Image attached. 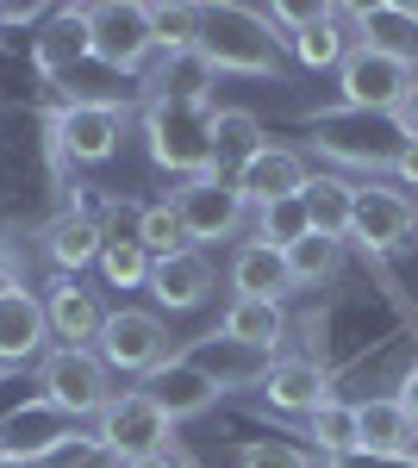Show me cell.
Returning <instances> with one entry per match:
<instances>
[{"label": "cell", "mask_w": 418, "mask_h": 468, "mask_svg": "<svg viewBox=\"0 0 418 468\" xmlns=\"http://www.w3.org/2000/svg\"><path fill=\"white\" fill-rule=\"evenodd\" d=\"M200 57L212 75H281L287 69V44L256 6H200Z\"/></svg>", "instance_id": "obj_1"}, {"label": "cell", "mask_w": 418, "mask_h": 468, "mask_svg": "<svg viewBox=\"0 0 418 468\" xmlns=\"http://www.w3.org/2000/svg\"><path fill=\"white\" fill-rule=\"evenodd\" d=\"M406 144L400 119L393 112H349V107H331L313 119V150H325L331 163L344 169H369V176H387L393 156Z\"/></svg>", "instance_id": "obj_2"}, {"label": "cell", "mask_w": 418, "mask_h": 468, "mask_svg": "<svg viewBox=\"0 0 418 468\" xmlns=\"http://www.w3.org/2000/svg\"><path fill=\"white\" fill-rule=\"evenodd\" d=\"M38 399L57 406L63 419H101L106 399H113V368L101 362V350H81V344H50L38 362Z\"/></svg>", "instance_id": "obj_3"}, {"label": "cell", "mask_w": 418, "mask_h": 468, "mask_svg": "<svg viewBox=\"0 0 418 468\" xmlns=\"http://www.w3.org/2000/svg\"><path fill=\"white\" fill-rule=\"evenodd\" d=\"M144 144L150 163L169 176H207L212 169V107H175V101H150L144 107Z\"/></svg>", "instance_id": "obj_4"}, {"label": "cell", "mask_w": 418, "mask_h": 468, "mask_svg": "<svg viewBox=\"0 0 418 468\" xmlns=\"http://www.w3.org/2000/svg\"><path fill=\"white\" fill-rule=\"evenodd\" d=\"M169 200H175V213H181V225H188V244H194V250L238 238V231H244V218H250V200L238 194V181L219 176V169L188 176Z\"/></svg>", "instance_id": "obj_5"}, {"label": "cell", "mask_w": 418, "mask_h": 468, "mask_svg": "<svg viewBox=\"0 0 418 468\" xmlns=\"http://www.w3.org/2000/svg\"><path fill=\"white\" fill-rule=\"evenodd\" d=\"M94 350H101V362L113 368V375H138V381L175 356L169 324H163L156 306H113L106 324H101V337H94Z\"/></svg>", "instance_id": "obj_6"}, {"label": "cell", "mask_w": 418, "mask_h": 468, "mask_svg": "<svg viewBox=\"0 0 418 468\" xmlns=\"http://www.w3.org/2000/svg\"><path fill=\"white\" fill-rule=\"evenodd\" d=\"M88 37H94V63L113 75H144V63L156 57L150 6H138V0H101V6H88Z\"/></svg>", "instance_id": "obj_7"}, {"label": "cell", "mask_w": 418, "mask_h": 468, "mask_svg": "<svg viewBox=\"0 0 418 468\" xmlns=\"http://www.w3.org/2000/svg\"><path fill=\"white\" fill-rule=\"evenodd\" d=\"M418 231V200L406 187L387 181H356V218H349V244L369 256H393L406 250Z\"/></svg>", "instance_id": "obj_8"}, {"label": "cell", "mask_w": 418, "mask_h": 468, "mask_svg": "<svg viewBox=\"0 0 418 468\" xmlns=\"http://www.w3.org/2000/svg\"><path fill=\"white\" fill-rule=\"evenodd\" d=\"M418 81V63H400V57H381L369 44H349L344 69H338V107L349 112H400L406 88Z\"/></svg>", "instance_id": "obj_9"}, {"label": "cell", "mask_w": 418, "mask_h": 468, "mask_svg": "<svg viewBox=\"0 0 418 468\" xmlns=\"http://www.w3.org/2000/svg\"><path fill=\"white\" fill-rule=\"evenodd\" d=\"M94 437H101L106 450H119V463H132V456H156V450H169L175 425L163 419V406L144 394V388H125V394L106 399V412L94 419Z\"/></svg>", "instance_id": "obj_10"}, {"label": "cell", "mask_w": 418, "mask_h": 468, "mask_svg": "<svg viewBox=\"0 0 418 468\" xmlns=\"http://www.w3.org/2000/svg\"><path fill=\"white\" fill-rule=\"evenodd\" d=\"M70 443H75V425L57 412V406H44V399H32V406H19V412L0 419V463L44 468L50 456H63Z\"/></svg>", "instance_id": "obj_11"}, {"label": "cell", "mask_w": 418, "mask_h": 468, "mask_svg": "<svg viewBox=\"0 0 418 468\" xmlns=\"http://www.w3.org/2000/svg\"><path fill=\"white\" fill-rule=\"evenodd\" d=\"M138 388L156 399V406H163V419H169V425H181V419H200V412H212V406H219V381H212V375H207L194 356H181V350H175L163 368H150Z\"/></svg>", "instance_id": "obj_12"}, {"label": "cell", "mask_w": 418, "mask_h": 468, "mask_svg": "<svg viewBox=\"0 0 418 468\" xmlns=\"http://www.w3.org/2000/svg\"><path fill=\"white\" fill-rule=\"evenodd\" d=\"M150 300H156V313H194V306H207L212 288H219V269H212L207 250H175L163 262H150Z\"/></svg>", "instance_id": "obj_13"}, {"label": "cell", "mask_w": 418, "mask_h": 468, "mask_svg": "<svg viewBox=\"0 0 418 468\" xmlns=\"http://www.w3.org/2000/svg\"><path fill=\"white\" fill-rule=\"evenodd\" d=\"M44 350H50L44 293H32V288H0V368L44 362Z\"/></svg>", "instance_id": "obj_14"}, {"label": "cell", "mask_w": 418, "mask_h": 468, "mask_svg": "<svg viewBox=\"0 0 418 468\" xmlns=\"http://www.w3.org/2000/svg\"><path fill=\"white\" fill-rule=\"evenodd\" d=\"M106 306L101 288H81L75 275H57L50 288H44V319H50V344H81V350H94V337H101L106 324Z\"/></svg>", "instance_id": "obj_15"}, {"label": "cell", "mask_w": 418, "mask_h": 468, "mask_svg": "<svg viewBox=\"0 0 418 468\" xmlns=\"http://www.w3.org/2000/svg\"><path fill=\"white\" fill-rule=\"evenodd\" d=\"M119 144H125V112L113 107H63L57 112V150L70 156V163H113L119 156Z\"/></svg>", "instance_id": "obj_16"}, {"label": "cell", "mask_w": 418, "mask_h": 468, "mask_svg": "<svg viewBox=\"0 0 418 468\" xmlns=\"http://www.w3.org/2000/svg\"><path fill=\"white\" fill-rule=\"evenodd\" d=\"M231 181H238V194L250 200V213H256V207L294 200V194H300V187L313 181V169H306V156H300L294 144H263V150H256V156H250V163H244V169H238Z\"/></svg>", "instance_id": "obj_17"}, {"label": "cell", "mask_w": 418, "mask_h": 468, "mask_svg": "<svg viewBox=\"0 0 418 468\" xmlns=\"http://www.w3.org/2000/svg\"><path fill=\"white\" fill-rule=\"evenodd\" d=\"M32 57L50 81H63V75H75L81 63H94L88 6H57V13H44V26H38V37H32Z\"/></svg>", "instance_id": "obj_18"}, {"label": "cell", "mask_w": 418, "mask_h": 468, "mask_svg": "<svg viewBox=\"0 0 418 468\" xmlns=\"http://www.w3.org/2000/svg\"><path fill=\"white\" fill-rule=\"evenodd\" d=\"M263 399L275 406L281 419H306L331 399V368L325 356H275L269 381H263Z\"/></svg>", "instance_id": "obj_19"}, {"label": "cell", "mask_w": 418, "mask_h": 468, "mask_svg": "<svg viewBox=\"0 0 418 468\" xmlns=\"http://www.w3.org/2000/svg\"><path fill=\"white\" fill-rule=\"evenodd\" d=\"M344 26L356 44H369L381 57H400V63H418V6H393V0L344 6Z\"/></svg>", "instance_id": "obj_20"}, {"label": "cell", "mask_w": 418, "mask_h": 468, "mask_svg": "<svg viewBox=\"0 0 418 468\" xmlns=\"http://www.w3.org/2000/svg\"><path fill=\"white\" fill-rule=\"evenodd\" d=\"M181 356L200 362L212 381H219V394H231V388H263V381H269V368H275V356H269V350H250V344H238V337H225V331L194 337Z\"/></svg>", "instance_id": "obj_21"}, {"label": "cell", "mask_w": 418, "mask_h": 468, "mask_svg": "<svg viewBox=\"0 0 418 468\" xmlns=\"http://www.w3.org/2000/svg\"><path fill=\"white\" fill-rule=\"evenodd\" d=\"M349 26H344V6H318L313 19L300 26V32L287 37V63H300V69H344V57H349Z\"/></svg>", "instance_id": "obj_22"}, {"label": "cell", "mask_w": 418, "mask_h": 468, "mask_svg": "<svg viewBox=\"0 0 418 468\" xmlns=\"http://www.w3.org/2000/svg\"><path fill=\"white\" fill-rule=\"evenodd\" d=\"M225 282L238 300H287L294 293V275H287V256L269 250V244H238L231 250V269H225Z\"/></svg>", "instance_id": "obj_23"}, {"label": "cell", "mask_w": 418, "mask_h": 468, "mask_svg": "<svg viewBox=\"0 0 418 468\" xmlns=\"http://www.w3.org/2000/svg\"><path fill=\"white\" fill-rule=\"evenodd\" d=\"M144 88H150V101H175V107H212V88H219V75L200 50H181V57H163L156 69L144 75Z\"/></svg>", "instance_id": "obj_24"}, {"label": "cell", "mask_w": 418, "mask_h": 468, "mask_svg": "<svg viewBox=\"0 0 418 468\" xmlns=\"http://www.w3.org/2000/svg\"><path fill=\"white\" fill-rule=\"evenodd\" d=\"M300 200H306V218H313L318 238H338V244H349V218H356V181L338 176V169H318V176L300 187Z\"/></svg>", "instance_id": "obj_25"}, {"label": "cell", "mask_w": 418, "mask_h": 468, "mask_svg": "<svg viewBox=\"0 0 418 468\" xmlns=\"http://www.w3.org/2000/svg\"><path fill=\"white\" fill-rule=\"evenodd\" d=\"M287 324H294L287 319V300H238V293H231L219 331L238 337V344H250V350H269V356H275L281 344H287Z\"/></svg>", "instance_id": "obj_26"}, {"label": "cell", "mask_w": 418, "mask_h": 468, "mask_svg": "<svg viewBox=\"0 0 418 468\" xmlns=\"http://www.w3.org/2000/svg\"><path fill=\"white\" fill-rule=\"evenodd\" d=\"M263 144H269V132L250 107H212V169L219 176H238Z\"/></svg>", "instance_id": "obj_27"}, {"label": "cell", "mask_w": 418, "mask_h": 468, "mask_svg": "<svg viewBox=\"0 0 418 468\" xmlns=\"http://www.w3.org/2000/svg\"><path fill=\"white\" fill-rule=\"evenodd\" d=\"M101 250H106V225H94V218H81V213L57 218L44 231V256H50L57 275H81L88 262H101Z\"/></svg>", "instance_id": "obj_28"}, {"label": "cell", "mask_w": 418, "mask_h": 468, "mask_svg": "<svg viewBox=\"0 0 418 468\" xmlns=\"http://www.w3.org/2000/svg\"><path fill=\"white\" fill-rule=\"evenodd\" d=\"M300 425H306L300 437L313 443L325 463H362V456H356V406H349V399L331 394L325 406H318V412H306Z\"/></svg>", "instance_id": "obj_29"}, {"label": "cell", "mask_w": 418, "mask_h": 468, "mask_svg": "<svg viewBox=\"0 0 418 468\" xmlns=\"http://www.w3.org/2000/svg\"><path fill=\"white\" fill-rule=\"evenodd\" d=\"M344 250L349 244H338V238H318V231H306L287 256V275H294V293L300 288H331L338 275H344Z\"/></svg>", "instance_id": "obj_30"}, {"label": "cell", "mask_w": 418, "mask_h": 468, "mask_svg": "<svg viewBox=\"0 0 418 468\" xmlns=\"http://www.w3.org/2000/svg\"><path fill=\"white\" fill-rule=\"evenodd\" d=\"M306 231H313V218H306V200L300 194L294 200H275V207H256V244H269V250H294Z\"/></svg>", "instance_id": "obj_31"}, {"label": "cell", "mask_w": 418, "mask_h": 468, "mask_svg": "<svg viewBox=\"0 0 418 468\" xmlns=\"http://www.w3.org/2000/svg\"><path fill=\"white\" fill-rule=\"evenodd\" d=\"M138 244L150 250V262L188 250V225H181V213H175V200H150V207L138 213Z\"/></svg>", "instance_id": "obj_32"}, {"label": "cell", "mask_w": 418, "mask_h": 468, "mask_svg": "<svg viewBox=\"0 0 418 468\" xmlns=\"http://www.w3.org/2000/svg\"><path fill=\"white\" fill-rule=\"evenodd\" d=\"M150 37H156V57L200 50V6H150Z\"/></svg>", "instance_id": "obj_33"}, {"label": "cell", "mask_w": 418, "mask_h": 468, "mask_svg": "<svg viewBox=\"0 0 418 468\" xmlns=\"http://www.w3.org/2000/svg\"><path fill=\"white\" fill-rule=\"evenodd\" d=\"M101 275H106V288H144L150 282V250H144L138 238H106Z\"/></svg>", "instance_id": "obj_34"}, {"label": "cell", "mask_w": 418, "mask_h": 468, "mask_svg": "<svg viewBox=\"0 0 418 468\" xmlns=\"http://www.w3.org/2000/svg\"><path fill=\"white\" fill-rule=\"evenodd\" d=\"M238 468H313V450L263 437V443H244V450H238Z\"/></svg>", "instance_id": "obj_35"}, {"label": "cell", "mask_w": 418, "mask_h": 468, "mask_svg": "<svg viewBox=\"0 0 418 468\" xmlns=\"http://www.w3.org/2000/svg\"><path fill=\"white\" fill-rule=\"evenodd\" d=\"M57 468H125V463H119V450H106L94 431H75V443L57 456Z\"/></svg>", "instance_id": "obj_36"}, {"label": "cell", "mask_w": 418, "mask_h": 468, "mask_svg": "<svg viewBox=\"0 0 418 468\" xmlns=\"http://www.w3.org/2000/svg\"><path fill=\"white\" fill-rule=\"evenodd\" d=\"M387 176L400 181V187H418V138L400 144V156H393V169H387Z\"/></svg>", "instance_id": "obj_37"}, {"label": "cell", "mask_w": 418, "mask_h": 468, "mask_svg": "<svg viewBox=\"0 0 418 468\" xmlns=\"http://www.w3.org/2000/svg\"><path fill=\"white\" fill-rule=\"evenodd\" d=\"M393 399L406 406V419H413V425H418V362H413V368H406V375H400V388H393Z\"/></svg>", "instance_id": "obj_38"}, {"label": "cell", "mask_w": 418, "mask_h": 468, "mask_svg": "<svg viewBox=\"0 0 418 468\" xmlns=\"http://www.w3.org/2000/svg\"><path fill=\"white\" fill-rule=\"evenodd\" d=\"M393 119H400V132H406V138H418V81L406 88V101H400V112H393Z\"/></svg>", "instance_id": "obj_39"}, {"label": "cell", "mask_w": 418, "mask_h": 468, "mask_svg": "<svg viewBox=\"0 0 418 468\" xmlns=\"http://www.w3.org/2000/svg\"><path fill=\"white\" fill-rule=\"evenodd\" d=\"M125 468H181V463H175V450H156V456H132Z\"/></svg>", "instance_id": "obj_40"}, {"label": "cell", "mask_w": 418, "mask_h": 468, "mask_svg": "<svg viewBox=\"0 0 418 468\" xmlns=\"http://www.w3.org/2000/svg\"><path fill=\"white\" fill-rule=\"evenodd\" d=\"M38 6H0V26H32Z\"/></svg>", "instance_id": "obj_41"}, {"label": "cell", "mask_w": 418, "mask_h": 468, "mask_svg": "<svg viewBox=\"0 0 418 468\" xmlns=\"http://www.w3.org/2000/svg\"><path fill=\"white\" fill-rule=\"evenodd\" d=\"M0 468H32V463H0Z\"/></svg>", "instance_id": "obj_42"}, {"label": "cell", "mask_w": 418, "mask_h": 468, "mask_svg": "<svg viewBox=\"0 0 418 468\" xmlns=\"http://www.w3.org/2000/svg\"><path fill=\"white\" fill-rule=\"evenodd\" d=\"M325 468H356V463H325Z\"/></svg>", "instance_id": "obj_43"}]
</instances>
